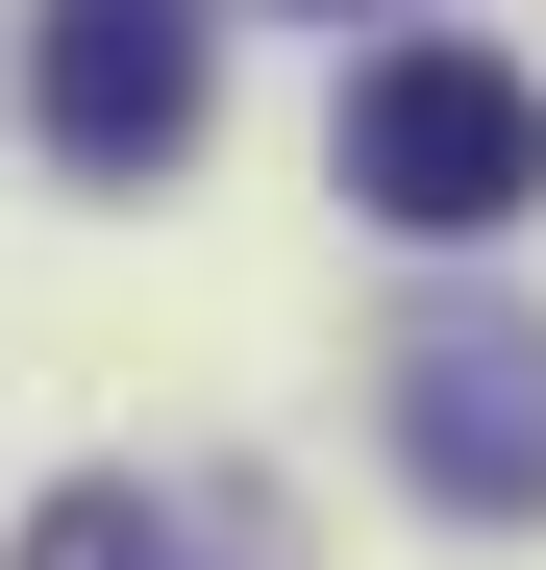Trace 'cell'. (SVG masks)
Returning <instances> with one entry per match:
<instances>
[{"instance_id":"cell-1","label":"cell","mask_w":546,"mask_h":570,"mask_svg":"<svg viewBox=\"0 0 546 570\" xmlns=\"http://www.w3.org/2000/svg\"><path fill=\"white\" fill-rule=\"evenodd\" d=\"M348 199L373 224H422V248H472V224H521L546 199V75H497V50H373L348 75Z\"/></svg>"},{"instance_id":"cell-2","label":"cell","mask_w":546,"mask_h":570,"mask_svg":"<svg viewBox=\"0 0 546 570\" xmlns=\"http://www.w3.org/2000/svg\"><path fill=\"white\" fill-rule=\"evenodd\" d=\"M199 100H224L199 0H50V149H75V174H174Z\"/></svg>"},{"instance_id":"cell-3","label":"cell","mask_w":546,"mask_h":570,"mask_svg":"<svg viewBox=\"0 0 546 570\" xmlns=\"http://www.w3.org/2000/svg\"><path fill=\"white\" fill-rule=\"evenodd\" d=\"M398 471L472 497V521H521V497H546V347H521V323H422V347H398Z\"/></svg>"},{"instance_id":"cell-4","label":"cell","mask_w":546,"mask_h":570,"mask_svg":"<svg viewBox=\"0 0 546 570\" xmlns=\"http://www.w3.org/2000/svg\"><path fill=\"white\" fill-rule=\"evenodd\" d=\"M26 570H224V521H199V497H125V471H100V497H50V521H26Z\"/></svg>"}]
</instances>
